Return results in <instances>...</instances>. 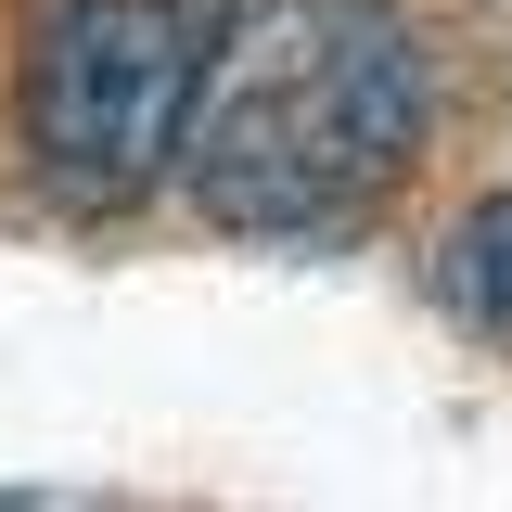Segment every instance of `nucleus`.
<instances>
[{
    "label": "nucleus",
    "instance_id": "nucleus-1",
    "mask_svg": "<svg viewBox=\"0 0 512 512\" xmlns=\"http://www.w3.org/2000/svg\"><path fill=\"white\" fill-rule=\"evenodd\" d=\"M436 128V64L397 0H256L205 64L180 180L231 231L359 218Z\"/></svg>",
    "mask_w": 512,
    "mask_h": 512
},
{
    "label": "nucleus",
    "instance_id": "nucleus-2",
    "mask_svg": "<svg viewBox=\"0 0 512 512\" xmlns=\"http://www.w3.org/2000/svg\"><path fill=\"white\" fill-rule=\"evenodd\" d=\"M231 0H39L26 26V154L77 205H141L180 167Z\"/></svg>",
    "mask_w": 512,
    "mask_h": 512
},
{
    "label": "nucleus",
    "instance_id": "nucleus-3",
    "mask_svg": "<svg viewBox=\"0 0 512 512\" xmlns=\"http://www.w3.org/2000/svg\"><path fill=\"white\" fill-rule=\"evenodd\" d=\"M436 295L474 333H512V192H487V205H461L436 244Z\"/></svg>",
    "mask_w": 512,
    "mask_h": 512
}]
</instances>
